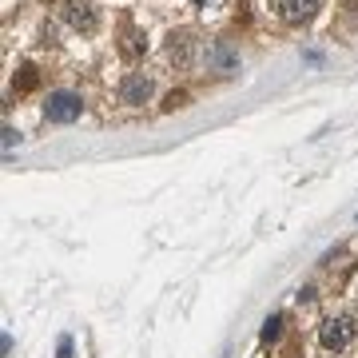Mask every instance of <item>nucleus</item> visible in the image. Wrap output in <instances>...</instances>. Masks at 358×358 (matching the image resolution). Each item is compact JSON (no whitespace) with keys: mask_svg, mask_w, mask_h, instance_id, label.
<instances>
[{"mask_svg":"<svg viewBox=\"0 0 358 358\" xmlns=\"http://www.w3.org/2000/svg\"><path fill=\"white\" fill-rule=\"evenodd\" d=\"M319 342H322V350H346V346L355 342V319H350V315H331V319H322Z\"/></svg>","mask_w":358,"mask_h":358,"instance_id":"1","label":"nucleus"},{"mask_svg":"<svg viewBox=\"0 0 358 358\" xmlns=\"http://www.w3.org/2000/svg\"><path fill=\"white\" fill-rule=\"evenodd\" d=\"M80 112H84V100H80V92H48V104H44V115L52 120V124H72V120H80Z\"/></svg>","mask_w":358,"mask_h":358,"instance_id":"2","label":"nucleus"},{"mask_svg":"<svg viewBox=\"0 0 358 358\" xmlns=\"http://www.w3.org/2000/svg\"><path fill=\"white\" fill-rule=\"evenodd\" d=\"M319 4L322 0H267V8L283 20V24H306V20H315Z\"/></svg>","mask_w":358,"mask_h":358,"instance_id":"3","label":"nucleus"},{"mask_svg":"<svg viewBox=\"0 0 358 358\" xmlns=\"http://www.w3.org/2000/svg\"><path fill=\"white\" fill-rule=\"evenodd\" d=\"M64 20L76 32H96L100 28V8H96V0H68L64 4Z\"/></svg>","mask_w":358,"mask_h":358,"instance_id":"4","label":"nucleus"},{"mask_svg":"<svg viewBox=\"0 0 358 358\" xmlns=\"http://www.w3.org/2000/svg\"><path fill=\"white\" fill-rule=\"evenodd\" d=\"M151 92H155V84H151L148 72H128V76H124V84H120V104H128V108L148 104Z\"/></svg>","mask_w":358,"mask_h":358,"instance_id":"5","label":"nucleus"},{"mask_svg":"<svg viewBox=\"0 0 358 358\" xmlns=\"http://www.w3.org/2000/svg\"><path fill=\"white\" fill-rule=\"evenodd\" d=\"M164 56L175 64V68H188L191 60H195V36H191L188 28H179V32H171L168 44H164Z\"/></svg>","mask_w":358,"mask_h":358,"instance_id":"6","label":"nucleus"},{"mask_svg":"<svg viewBox=\"0 0 358 358\" xmlns=\"http://www.w3.org/2000/svg\"><path fill=\"white\" fill-rule=\"evenodd\" d=\"M203 56H208V64H215V68H235V64H239V60H235V52H227V48H215V44H211L208 52H203Z\"/></svg>","mask_w":358,"mask_h":358,"instance_id":"7","label":"nucleus"},{"mask_svg":"<svg viewBox=\"0 0 358 358\" xmlns=\"http://www.w3.org/2000/svg\"><path fill=\"white\" fill-rule=\"evenodd\" d=\"M36 84H40L36 68H32V64H20V72H16V92H32Z\"/></svg>","mask_w":358,"mask_h":358,"instance_id":"8","label":"nucleus"},{"mask_svg":"<svg viewBox=\"0 0 358 358\" xmlns=\"http://www.w3.org/2000/svg\"><path fill=\"white\" fill-rule=\"evenodd\" d=\"M279 335H283V315H271V319L263 322V331H259V339H263V342H275Z\"/></svg>","mask_w":358,"mask_h":358,"instance_id":"9","label":"nucleus"},{"mask_svg":"<svg viewBox=\"0 0 358 358\" xmlns=\"http://www.w3.org/2000/svg\"><path fill=\"white\" fill-rule=\"evenodd\" d=\"M191 4H195L203 16H215V12H223L227 8V0H191Z\"/></svg>","mask_w":358,"mask_h":358,"instance_id":"10","label":"nucleus"},{"mask_svg":"<svg viewBox=\"0 0 358 358\" xmlns=\"http://www.w3.org/2000/svg\"><path fill=\"white\" fill-rule=\"evenodd\" d=\"M56 358H72V339H68V335L60 339V346H56Z\"/></svg>","mask_w":358,"mask_h":358,"instance_id":"11","label":"nucleus"},{"mask_svg":"<svg viewBox=\"0 0 358 358\" xmlns=\"http://www.w3.org/2000/svg\"><path fill=\"white\" fill-rule=\"evenodd\" d=\"M188 104V92H171L168 96V108H183Z\"/></svg>","mask_w":358,"mask_h":358,"instance_id":"12","label":"nucleus"},{"mask_svg":"<svg viewBox=\"0 0 358 358\" xmlns=\"http://www.w3.org/2000/svg\"><path fill=\"white\" fill-rule=\"evenodd\" d=\"M12 144H20V132L16 128H4V148H12Z\"/></svg>","mask_w":358,"mask_h":358,"instance_id":"13","label":"nucleus"}]
</instances>
